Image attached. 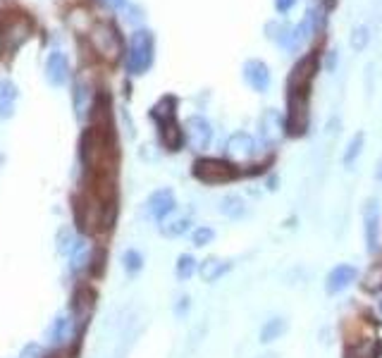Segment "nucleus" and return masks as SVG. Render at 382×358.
<instances>
[{
	"label": "nucleus",
	"instance_id": "obj_16",
	"mask_svg": "<svg viewBox=\"0 0 382 358\" xmlns=\"http://www.w3.org/2000/svg\"><path fill=\"white\" fill-rule=\"evenodd\" d=\"M232 263L229 260H220V258H208L206 263L201 265V277L203 282H217L220 277H224V275L229 272Z\"/></svg>",
	"mask_w": 382,
	"mask_h": 358
},
{
	"label": "nucleus",
	"instance_id": "obj_29",
	"mask_svg": "<svg viewBox=\"0 0 382 358\" xmlns=\"http://www.w3.org/2000/svg\"><path fill=\"white\" fill-rule=\"evenodd\" d=\"M103 3L108 5V8H115V10H118V8H122V5L127 3V0H103Z\"/></svg>",
	"mask_w": 382,
	"mask_h": 358
},
{
	"label": "nucleus",
	"instance_id": "obj_8",
	"mask_svg": "<svg viewBox=\"0 0 382 358\" xmlns=\"http://www.w3.org/2000/svg\"><path fill=\"white\" fill-rule=\"evenodd\" d=\"M363 230H366V249L378 253L380 249V201L371 198L363 210Z\"/></svg>",
	"mask_w": 382,
	"mask_h": 358
},
{
	"label": "nucleus",
	"instance_id": "obj_18",
	"mask_svg": "<svg viewBox=\"0 0 382 358\" xmlns=\"http://www.w3.org/2000/svg\"><path fill=\"white\" fill-rule=\"evenodd\" d=\"M67 334H70V320H67V315H58L53 325L48 327V339H51V344H63Z\"/></svg>",
	"mask_w": 382,
	"mask_h": 358
},
{
	"label": "nucleus",
	"instance_id": "obj_22",
	"mask_svg": "<svg viewBox=\"0 0 382 358\" xmlns=\"http://www.w3.org/2000/svg\"><path fill=\"white\" fill-rule=\"evenodd\" d=\"M351 48L356 53H361L363 48L368 46V41H371V31H368V26L366 24H358L356 29H353V34H351Z\"/></svg>",
	"mask_w": 382,
	"mask_h": 358
},
{
	"label": "nucleus",
	"instance_id": "obj_20",
	"mask_svg": "<svg viewBox=\"0 0 382 358\" xmlns=\"http://www.w3.org/2000/svg\"><path fill=\"white\" fill-rule=\"evenodd\" d=\"M187 230H189V220L187 218L162 220V225H160V232L165 234V237H170V239L182 237V234H187Z\"/></svg>",
	"mask_w": 382,
	"mask_h": 358
},
{
	"label": "nucleus",
	"instance_id": "obj_30",
	"mask_svg": "<svg viewBox=\"0 0 382 358\" xmlns=\"http://www.w3.org/2000/svg\"><path fill=\"white\" fill-rule=\"evenodd\" d=\"M375 177H378V179H380V182H382V158H380V160H378V168H375Z\"/></svg>",
	"mask_w": 382,
	"mask_h": 358
},
{
	"label": "nucleus",
	"instance_id": "obj_19",
	"mask_svg": "<svg viewBox=\"0 0 382 358\" xmlns=\"http://www.w3.org/2000/svg\"><path fill=\"white\" fill-rule=\"evenodd\" d=\"M286 332V322L282 320V318H272V320H268L263 325V329H261V342L263 344H270V342H275V339H279Z\"/></svg>",
	"mask_w": 382,
	"mask_h": 358
},
{
	"label": "nucleus",
	"instance_id": "obj_14",
	"mask_svg": "<svg viewBox=\"0 0 382 358\" xmlns=\"http://www.w3.org/2000/svg\"><path fill=\"white\" fill-rule=\"evenodd\" d=\"M358 277V270L353 265L349 263H342V265H337V267H332L330 275H327V294H339V292H344L346 287L353 285Z\"/></svg>",
	"mask_w": 382,
	"mask_h": 358
},
{
	"label": "nucleus",
	"instance_id": "obj_2",
	"mask_svg": "<svg viewBox=\"0 0 382 358\" xmlns=\"http://www.w3.org/2000/svg\"><path fill=\"white\" fill-rule=\"evenodd\" d=\"M175 110H177L175 96H165V98H160L158 106L151 110V117L158 122V127H160V139L170 150H180V146H182V129H180V125H177Z\"/></svg>",
	"mask_w": 382,
	"mask_h": 358
},
{
	"label": "nucleus",
	"instance_id": "obj_26",
	"mask_svg": "<svg viewBox=\"0 0 382 358\" xmlns=\"http://www.w3.org/2000/svg\"><path fill=\"white\" fill-rule=\"evenodd\" d=\"M77 242H79V239L74 237L70 230H63V232H60V237H58V251L60 253H72L74 246H77Z\"/></svg>",
	"mask_w": 382,
	"mask_h": 358
},
{
	"label": "nucleus",
	"instance_id": "obj_15",
	"mask_svg": "<svg viewBox=\"0 0 382 358\" xmlns=\"http://www.w3.org/2000/svg\"><path fill=\"white\" fill-rule=\"evenodd\" d=\"M17 96H19L17 86L12 84L10 79H0V117H3V120L15 115Z\"/></svg>",
	"mask_w": 382,
	"mask_h": 358
},
{
	"label": "nucleus",
	"instance_id": "obj_28",
	"mask_svg": "<svg viewBox=\"0 0 382 358\" xmlns=\"http://www.w3.org/2000/svg\"><path fill=\"white\" fill-rule=\"evenodd\" d=\"M296 5V0H275V8H277V12H289L291 8Z\"/></svg>",
	"mask_w": 382,
	"mask_h": 358
},
{
	"label": "nucleus",
	"instance_id": "obj_9",
	"mask_svg": "<svg viewBox=\"0 0 382 358\" xmlns=\"http://www.w3.org/2000/svg\"><path fill=\"white\" fill-rule=\"evenodd\" d=\"M184 134H187L189 143L196 150H206L210 146V139H213V127H210V122L206 117L194 115V117H189L187 125H184Z\"/></svg>",
	"mask_w": 382,
	"mask_h": 358
},
{
	"label": "nucleus",
	"instance_id": "obj_6",
	"mask_svg": "<svg viewBox=\"0 0 382 358\" xmlns=\"http://www.w3.org/2000/svg\"><path fill=\"white\" fill-rule=\"evenodd\" d=\"M318 65H320V58L316 51L306 53L299 63L291 67V74L286 79V91L294 93V91H309L311 88V81L316 77L318 72Z\"/></svg>",
	"mask_w": 382,
	"mask_h": 358
},
{
	"label": "nucleus",
	"instance_id": "obj_10",
	"mask_svg": "<svg viewBox=\"0 0 382 358\" xmlns=\"http://www.w3.org/2000/svg\"><path fill=\"white\" fill-rule=\"evenodd\" d=\"M177 208V198L170 189H158L153 191L151 196H148L146 201V210L148 215H151L153 220H158V223H162V220H167V215Z\"/></svg>",
	"mask_w": 382,
	"mask_h": 358
},
{
	"label": "nucleus",
	"instance_id": "obj_7",
	"mask_svg": "<svg viewBox=\"0 0 382 358\" xmlns=\"http://www.w3.org/2000/svg\"><path fill=\"white\" fill-rule=\"evenodd\" d=\"M29 36H31V22H29V17L22 15V12H15L12 17L3 19L0 41H3L8 51H17L19 46L26 44V39Z\"/></svg>",
	"mask_w": 382,
	"mask_h": 358
},
{
	"label": "nucleus",
	"instance_id": "obj_12",
	"mask_svg": "<svg viewBox=\"0 0 382 358\" xmlns=\"http://www.w3.org/2000/svg\"><path fill=\"white\" fill-rule=\"evenodd\" d=\"M244 79L258 93H265L270 86V70L263 60H247L244 63Z\"/></svg>",
	"mask_w": 382,
	"mask_h": 358
},
{
	"label": "nucleus",
	"instance_id": "obj_3",
	"mask_svg": "<svg viewBox=\"0 0 382 358\" xmlns=\"http://www.w3.org/2000/svg\"><path fill=\"white\" fill-rule=\"evenodd\" d=\"M88 41H91V48L98 53V58H103L105 63H115V60L122 55V39L118 29L113 24H91L88 29Z\"/></svg>",
	"mask_w": 382,
	"mask_h": 358
},
{
	"label": "nucleus",
	"instance_id": "obj_27",
	"mask_svg": "<svg viewBox=\"0 0 382 358\" xmlns=\"http://www.w3.org/2000/svg\"><path fill=\"white\" fill-rule=\"evenodd\" d=\"M70 24L74 26V29H91L88 26V17H86V12L84 10H74L72 15H70Z\"/></svg>",
	"mask_w": 382,
	"mask_h": 358
},
{
	"label": "nucleus",
	"instance_id": "obj_21",
	"mask_svg": "<svg viewBox=\"0 0 382 358\" xmlns=\"http://www.w3.org/2000/svg\"><path fill=\"white\" fill-rule=\"evenodd\" d=\"M122 265H125V270L129 275H136L143 267V256L139 251L129 249V251H125V256H122Z\"/></svg>",
	"mask_w": 382,
	"mask_h": 358
},
{
	"label": "nucleus",
	"instance_id": "obj_24",
	"mask_svg": "<svg viewBox=\"0 0 382 358\" xmlns=\"http://www.w3.org/2000/svg\"><path fill=\"white\" fill-rule=\"evenodd\" d=\"M213 239H215V230H213V227H208V225L196 227L194 234H191V242H194L196 246H208Z\"/></svg>",
	"mask_w": 382,
	"mask_h": 358
},
{
	"label": "nucleus",
	"instance_id": "obj_1",
	"mask_svg": "<svg viewBox=\"0 0 382 358\" xmlns=\"http://www.w3.org/2000/svg\"><path fill=\"white\" fill-rule=\"evenodd\" d=\"M155 58V39L148 29H136L127 48V72L139 77L151 70Z\"/></svg>",
	"mask_w": 382,
	"mask_h": 358
},
{
	"label": "nucleus",
	"instance_id": "obj_23",
	"mask_svg": "<svg viewBox=\"0 0 382 358\" xmlns=\"http://www.w3.org/2000/svg\"><path fill=\"white\" fill-rule=\"evenodd\" d=\"M177 277L180 280H189L191 275L196 272V260L189 256V253H184V256H180V260H177Z\"/></svg>",
	"mask_w": 382,
	"mask_h": 358
},
{
	"label": "nucleus",
	"instance_id": "obj_31",
	"mask_svg": "<svg viewBox=\"0 0 382 358\" xmlns=\"http://www.w3.org/2000/svg\"><path fill=\"white\" fill-rule=\"evenodd\" d=\"M380 313H382V301H380Z\"/></svg>",
	"mask_w": 382,
	"mask_h": 358
},
{
	"label": "nucleus",
	"instance_id": "obj_13",
	"mask_svg": "<svg viewBox=\"0 0 382 358\" xmlns=\"http://www.w3.org/2000/svg\"><path fill=\"white\" fill-rule=\"evenodd\" d=\"M67 77H70V63L67 55L60 51H53L46 60V79L51 86H63Z\"/></svg>",
	"mask_w": 382,
	"mask_h": 358
},
{
	"label": "nucleus",
	"instance_id": "obj_5",
	"mask_svg": "<svg viewBox=\"0 0 382 358\" xmlns=\"http://www.w3.org/2000/svg\"><path fill=\"white\" fill-rule=\"evenodd\" d=\"M286 132L301 136L309 127V91H294L286 96Z\"/></svg>",
	"mask_w": 382,
	"mask_h": 358
},
{
	"label": "nucleus",
	"instance_id": "obj_17",
	"mask_svg": "<svg viewBox=\"0 0 382 358\" xmlns=\"http://www.w3.org/2000/svg\"><path fill=\"white\" fill-rule=\"evenodd\" d=\"M220 213L229 220H239V218H244V213H247V203H244L242 196L229 194L220 201Z\"/></svg>",
	"mask_w": 382,
	"mask_h": 358
},
{
	"label": "nucleus",
	"instance_id": "obj_11",
	"mask_svg": "<svg viewBox=\"0 0 382 358\" xmlns=\"http://www.w3.org/2000/svg\"><path fill=\"white\" fill-rule=\"evenodd\" d=\"M224 150H227V155L232 158V160L237 163H244V160H251V158L256 155V139L247 132H237L232 134L227 139V146H224Z\"/></svg>",
	"mask_w": 382,
	"mask_h": 358
},
{
	"label": "nucleus",
	"instance_id": "obj_25",
	"mask_svg": "<svg viewBox=\"0 0 382 358\" xmlns=\"http://www.w3.org/2000/svg\"><path fill=\"white\" fill-rule=\"evenodd\" d=\"M361 148H363V134L358 132V134L349 141V146H346L344 165H353V163H356V158L361 155Z\"/></svg>",
	"mask_w": 382,
	"mask_h": 358
},
{
	"label": "nucleus",
	"instance_id": "obj_4",
	"mask_svg": "<svg viewBox=\"0 0 382 358\" xmlns=\"http://www.w3.org/2000/svg\"><path fill=\"white\" fill-rule=\"evenodd\" d=\"M239 175L234 165L215 160V158H201V160L194 163V177L201 179L203 184H224L232 182Z\"/></svg>",
	"mask_w": 382,
	"mask_h": 358
}]
</instances>
